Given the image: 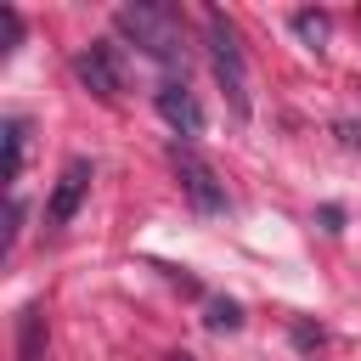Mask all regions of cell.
I'll use <instances>...</instances> for the list:
<instances>
[{"label": "cell", "instance_id": "obj_3", "mask_svg": "<svg viewBox=\"0 0 361 361\" xmlns=\"http://www.w3.org/2000/svg\"><path fill=\"white\" fill-rule=\"evenodd\" d=\"M169 164H175V175H180V192L192 197V209H197V214H220V209H226V186L214 180L209 158H203L192 141H175V147H169Z\"/></svg>", "mask_w": 361, "mask_h": 361}, {"label": "cell", "instance_id": "obj_8", "mask_svg": "<svg viewBox=\"0 0 361 361\" xmlns=\"http://www.w3.org/2000/svg\"><path fill=\"white\" fill-rule=\"evenodd\" d=\"M23 158H28V118H6V180H23Z\"/></svg>", "mask_w": 361, "mask_h": 361}, {"label": "cell", "instance_id": "obj_1", "mask_svg": "<svg viewBox=\"0 0 361 361\" xmlns=\"http://www.w3.org/2000/svg\"><path fill=\"white\" fill-rule=\"evenodd\" d=\"M113 28L124 39L141 45V56H152L169 79H186V28H180V11L164 6V0H135V6H118L113 11Z\"/></svg>", "mask_w": 361, "mask_h": 361}, {"label": "cell", "instance_id": "obj_5", "mask_svg": "<svg viewBox=\"0 0 361 361\" xmlns=\"http://www.w3.org/2000/svg\"><path fill=\"white\" fill-rule=\"evenodd\" d=\"M73 73L102 96V102H118V90H124V68H118V51L107 45V39H96V45H85L79 56H73Z\"/></svg>", "mask_w": 361, "mask_h": 361}, {"label": "cell", "instance_id": "obj_9", "mask_svg": "<svg viewBox=\"0 0 361 361\" xmlns=\"http://www.w3.org/2000/svg\"><path fill=\"white\" fill-rule=\"evenodd\" d=\"M293 28H299L310 45H322V39H327V17H322V11H293Z\"/></svg>", "mask_w": 361, "mask_h": 361}, {"label": "cell", "instance_id": "obj_4", "mask_svg": "<svg viewBox=\"0 0 361 361\" xmlns=\"http://www.w3.org/2000/svg\"><path fill=\"white\" fill-rule=\"evenodd\" d=\"M152 107H158V118L175 130V141H197V135H203V107H197V96L186 90V79H164L158 96H152Z\"/></svg>", "mask_w": 361, "mask_h": 361}, {"label": "cell", "instance_id": "obj_7", "mask_svg": "<svg viewBox=\"0 0 361 361\" xmlns=\"http://www.w3.org/2000/svg\"><path fill=\"white\" fill-rule=\"evenodd\" d=\"M39 333H45V310L23 305V316H17V361H39Z\"/></svg>", "mask_w": 361, "mask_h": 361}, {"label": "cell", "instance_id": "obj_6", "mask_svg": "<svg viewBox=\"0 0 361 361\" xmlns=\"http://www.w3.org/2000/svg\"><path fill=\"white\" fill-rule=\"evenodd\" d=\"M90 158H73L62 175H56V186H51V203H45V226L51 231H62L73 214H79V203H85V192H90Z\"/></svg>", "mask_w": 361, "mask_h": 361}, {"label": "cell", "instance_id": "obj_2", "mask_svg": "<svg viewBox=\"0 0 361 361\" xmlns=\"http://www.w3.org/2000/svg\"><path fill=\"white\" fill-rule=\"evenodd\" d=\"M203 45H209V68L220 79V96L231 107V118H248V62H243V39L231 28V17L220 6H203Z\"/></svg>", "mask_w": 361, "mask_h": 361}, {"label": "cell", "instance_id": "obj_10", "mask_svg": "<svg viewBox=\"0 0 361 361\" xmlns=\"http://www.w3.org/2000/svg\"><path fill=\"white\" fill-rule=\"evenodd\" d=\"M0 28H6V45H0V56H11V45L23 39V17H17V6H0Z\"/></svg>", "mask_w": 361, "mask_h": 361}, {"label": "cell", "instance_id": "obj_11", "mask_svg": "<svg viewBox=\"0 0 361 361\" xmlns=\"http://www.w3.org/2000/svg\"><path fill=\"white\" fill-rule=\"evenodd\" d=\"M237 322H243V316H237V305H209V327H214V333H231Z\"/></svg>", "mask_w": 361, "mask_h": 361}]
</instances>
